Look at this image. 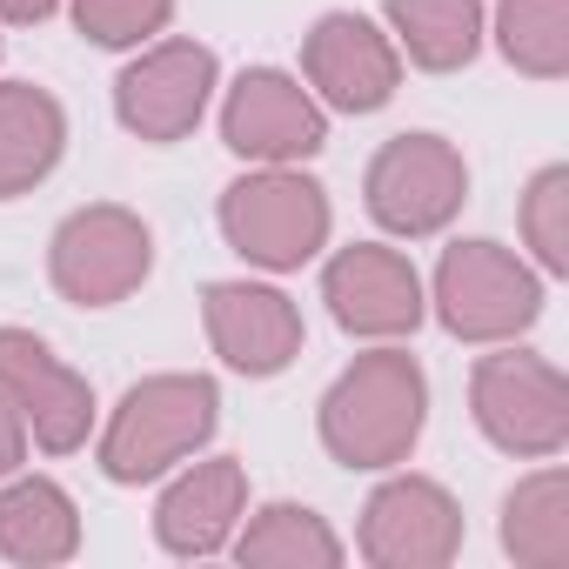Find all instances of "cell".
Returning a JSON list of instances; mask_svg holds the SVG:
<instances>
[{"label":"cell","mask_w":569,"mask_h":569,"mask_svg":"<svg viewBox=\"0 0 569 569\" xmlns=\"http://www.w3.org/2000/svg\"><path fill=\"white\" fill-rule=\"evenodd\" d=\"M228 549L248 569H336L349 556L329 516H316L309 502H261L254 516H241Z\"/></svg>","instance_id":"obj_18"},{"label":"cell","mask_w":569,"mask_h":569,"mask_svg":"<svg viewBox=\"0 0 569 569\" xmlns=\"http://www.w3.org/2000/svg\"><path fill=\"white\" fill-rule=\"evenodd\" d=\"M54 8H61V0H0V21H8V28H41Z\"/></svg>","instance_id":"obj_25"},{"label":"cell","mask_w":569,"mask_h":569,"mask_svg":"<svg viewBox=\"0 0 569 569\" xmlns=\"http://www.w3.org/2000/svg\"><path fill=\"white\" fill-rule=\"evenodd\" d=\"M502 549L522 569H562L569 562V476L556 462L522 476L502 496Z\"/></svg>","instance_id":"obj_20"},{"label":"cell","mask_w":569,"mask_h":569,"mask_svg":"<svg viewBox=\"0 0 569 569\" xmlns=\"http://www.w3.org/2000/svg\"><path fill=\"white\" fill-rule=\"evenodd\" d=\"M389 41L422 74H456L482 54V0H389Z\"/></svg>","instance_id":"obj_19"},{"label":"cell","mask_w":569,"mask_h":569,"mask_svg":"<svg viewBox=\"0 0 569 569\" xmlns=\"http://www.w3.org/2000/svg\"><path fill=\"white\" fill-rule=\"evenodd\" d=\"M322 302H329L336 329L356 336V342H402L429 316L416 261L402 248H389V241H349V248H336L329 268H322Z\"/></svg>","instance_id":"obj_8"},{"label":"cell","mask_w":569,"mask_h":569,"mask_svg":"<svg viewBox=\"0 0 569 569\" xmlns=\"http://www.w3.org/2000/svg\"><path fill=\"white\" fill-rule=\"evenodd\" d=\"M496 48L529 81L569 74V0H496Z\"/></svg>","instance_id":"obj_21"},{"label":"cell","mask_w":569,"mask_h":569,"mask_svg":"<svg viewBox=\"0 0 569 569\" xmlns=\"http://www.w3.org/2000/svg\"><path fill=\"white\" fill-rule=\"evenodd\" d=\"M422 422H429V376L396 342H376L369 356H356L329 382V396L316 409L322 449L342 469H396V462H409L416 442H422Z\"/></svg>","instance_id":"obj_1"},{"label":"cell","mask_w":569,"mask_h":569,"mask_svg":"<svg viewBox=\"0 0 569 569\" xmlns=\"http://www.w3.org/2000/svg\"><path fill=\"white\" fill-rule=\"evenodd\" d=\"M214 88H221L214 48H201V41H154L114 74V114H121L128 134L168 148V141L201 128Z\"/></svg>","instance_id":"obj_9"},{"label":"cell","mask_w":569,"mask_h":569,"mask_svg":"<svg viewBox=\"0 0 569 569\" xmlns=\"http://www.w3.org/2000/svg\"><path fill=\"white\" fill-rule=\"evenodd\" d=\"M302 74H309V94L322 108H336V114H376L402 88V48L369 14L336 8V14H322L302 34Z\"/></svg>","instance_id":"obj_11"},{"label":"cell","mask_w":569,"mask_h":569,"mask_svg":"<svg viewBox=\"0 0 569 569\" xmlns=\"http://www.w3.org/2000/svg\"><path fill=\"white\" fill-rule=\"evenodd\" d=\"M201 322L234 376H281L302 356V309L274 281H208Z\"/></svg>","instance_id":"obj_14"},{"label":"cell","mask_w":569,"mask_h":569,"mask_svg":"<svg viewBox=\"0 0 569 569\" xmlns=\"http://www.w3.org/2000/svg\"><path fill=\"white\" fill-rule=\"evenodd\" d=\"M214 422H221V389L208 376H188V369L141 376L114 402V416H108V429L94 442V462H101L108 482L141 489V482L181 469L188 456H201Z\"/></svg>","instance_id":"obj_2"},{"label":"cell","mask_w":569,"mask_h":569,"mask_svg":"<svg viewBox=\"0 0 569 569\" xmlns=\"http://www.w3.org/2000/svg\"><path fill=\"white\" fill-rule=\"evenodd\" d=\"M81 549V509L54 476H8L0 489V556L21 569H54Z\"/></svg>","instance_id":"obj_17"},{"label":"cell","mask_w":569,"mask_h":569,"mask_svg":"<svg viewBox=\"0 0 569 569\" xmlns=\"http://www.w3.org/2000/svg\"><path fill=\"white\" fill-rule=\"evenodd\" d=\"M221 241L268 274H289L302 261H316L329 248V194L322 181H309L302 168H248L241 181L221 188Z\"/></svg>","instance_id":"obj_3"},{"label":"cell","mask_w":569,"mask_h":569,"mask_svg":"<svg viewBox=\"0 0 569 569\" xmlns=\"http://www.w3.org/2000/svg\"><path fill=\"white\" fill-rule=\"evenodd\" d=\"M68 8L94 48H141L174 21V0H68Z\"/></svg>","instance_id":"obj_23"},{"label":"cell","mask_w":569,"mask_h":569,"mask_svg":"<svg viewBox=\"0 0 569 569\" xmlns=\"http://www.w3.org/2000/svg\"><path fill=\"white\" fill-rule=\"evenodd\" d=\"M362 556L376 569H442L462 549V509L429 476H389L362 502Z\"/></svg>","instance_id":"obj_12"},{"label":"cell","mask_w":569,"mask_h":569,"mask_svg":"<svg viewBox=\"0 0 569 569\" xmlns=\"http://www.w3.org/2000/svg\"><path fill=\"white\" fill-rule=\"evenodd\" d=\"M68 154V108L34 81H0V201L41 188Z\"/></svg>","instance_id":"obj_16"},{"label":"cell","mask_w":569,"mask_h":569,"mask_svg":"<svg viewBox=\"0 0 569 569\" xmlns=\"http://www.w3.org/2000/svg\"><path fill=\"white\" fill-rule=\"evenodd\" d=\"M0 396L28 416V436L48 456H74L94 429L88 376H74L34 329H0Z\"/></svg>","instance_id":"obj_13"},{"label":"cell","mask_w":569,"mask_h":569,"mask_svg":"<svg viewBox=\"0 0 569 569\" xmlns=\"http://www.w3.org/2000/svg\"><path fill=\"white\" fill-rule=\"evenodd\" d=\"M522 241L542 274H569V168L549 161L522 188Z\"/></svg>","instance_id":"obj_22"},{"label":"cell","mask_w":569,"mask_h":569,"mask_svg":"<svg viewBox=\"0 0 569 569\" xmlns=\"http://www.w3.org/2000/svg\"><path fill=\"white\" fill-rule=\"evenodd\" d=\"M362 201L402 241L442 234L469 201V161L442 134H396L376 148V161L362 174Z\"/></svg>","instance_id":"obj_7"},{"label":"cell","mask_w":569,"mask_h":569,"mask_svg":"<svg viewBox=\"0 0 569 569\" xmlns=\"http://www.w3.org/2000/svg\"><path fill=\"white\" fill-rule=\"evenodd\" d=\"M429 302L456 342H516L542 316V274L502 241H449L429 281Z\"/></svg>","instance_id":"obj_4"},{"label":"cell","mask_w":569,"mask_h":569,"mask_svg":"<svg viewBox=\"0 0 569 569\" xmlns=\"http://www.w3.org/2000/svg\"><path fill=\"white\" fill-rule=\"evenodd\" d=\"M28 449H34V436H28V416L0 396V482H8L21 462H28Z\"/></svg>","instance_id":"obj_24"},{"label":"cell","mask_w":569,"mask_h":569,"mask_svg":"<svg viewBox=\"0 0 569 569\" xmlns=\"http://www.w3.org/2000/svg\"><path fill=\"white\" fill-rule=\"evenodd\" d=\"M469 416L502 456L549 462L569 442V382L556 362L496 342V356H482L469 376Z\"/></svg>","instance_id":"obj_5"},{"label":"cell","mask_w":569,"mask_h":569,"mask_svg":"<svg viewBox=\"0 0 569 569\" xmlns=\"http://www.w3.org/2000/svg\"><path fill=\"white\" fill-rule=\"evenodd\" d=\"M221 141L248 168H302L329 141V108L281 68H248L221 101Z\"/></svg>","instance_id":"obj_10"},{"label":"cell","mask_w":569,"mask_h":569,"mask_svg":"<svg viewBox=\"0 0 569 569\" xmlns=\"http://www.w3.org/2000/svg\"><path fill=\"white\" fill-rule=\"evenodd\" d=\"M241 516H248V476H241V462L234 456H208V462L188 456L181 476L154 502V542L168 556H188V562L194 556H221L234 542Z\"/></svg>","instance_id":"obj_15"},{"label":"cell","mask_w":569,"mask_h":569,"mask_svg":"<svg viewBox=\"0 0 569 569\" xmlns=\"http://www.w3.org/2000/svg\"><path fill=\"white\" fill-rule=\"evenodd\" d=\"M148 268H154V234L121 201L74 208L54 228V241H48V274H54V289L74 309H114V302H128L148 281Z\"/></svg>","instance_id":"obj_6"}]
</instances>
